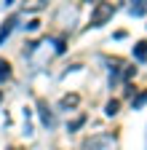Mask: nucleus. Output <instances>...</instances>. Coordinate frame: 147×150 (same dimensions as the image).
Returning a JSON list of instances; mask_svg holds the SVG:
<instances>
[{"label":"nucleus","instance_id":"nucleus-1","mask_svg":"<svg viewBox=\"0 0 147 150\" xmlns=\"http://www.w3.org/2000/svg\"><path fill=\"white\" fill-rule=\"evenodd\" d=\"M113 13H115V6H113V3H96L94 11H91V27L107 24L110 19H113Z\"/></svg>","mask_w":147,"mask_h":150},{"label":"nucleus","instance_id":"nucleus-6","mask_svg":"<svg viewBox=\"0 0 147 150\" xmlns=\"http://www.w3.org/2000/svg\"><path fill=\"white\" fill-rule=\"evenodd\" d=\"M131 13H134V16H142V13H147V0H139L136 6H131Z\"/></svg>","mask_w":147,"mask_h":150},{"label":"nucleus","instance_id":"nucleus-7","mask_svg":"<svg viewBox=\"0 0 147 150\" xmlns=\"http://www.w3.org/2000/svg\"><path fill=\"white\" fill-rule=\"evenodd\" d=\"M8 75H11V64H8L6 59H0V81H6Z\"/></svg>","mask_w":147,"mask_h":150},{"label":"nucleus","instance_id":"nucleus-5","mask_svg":"<svg viewBox=\"0 0 147 150\" xmlns=\"http://www.w3.org/2000/svg\"><path fill=\"white\" fill-rule=\"evenodd\" d=\"M80 102V97H78V94H67V97L62 99V107H75Z\"/></svg>","mask_w":147,"mask_h":150},{"label":"nucleus","instance_id":"nucleus-8","mask_svg":"<svg viewBox=\"0 0 147 150\" xmlns=\"http://www.w3.org/2000/svg\"><path fill=\"white\" fill-rule=\"evenodd\" d=\"M144 102H147V91H142V94H139V97H136V99H134L131 105H134V110H139V107H142Z\"/></svg>","mask_w":147,"mask_h":150},{"label":"nucleus","instance_id":"nucleus-3","mask_svg":"<svg viewBox=\"0 0 147 150\" xmlns=\"http://www.w3.org/2000/svg\"><path fill=\"white\" fill-rule=\"evenodd\" d=\"M134 56H136V59H147V43L144 40H139L134 46Z\"/></svg>","mask_w":147,"mask_h":150},{"label":"nucleus","instance_id":"nucleus-10","mask_svg":"<svg viewBox=\"0 0 147 150\" xmlns=\"http://www.w3.org/2000/svg\"><path fill=\"white\" fill-rule=\"evenodd\" d=\"M83 121H86L83 115H80L78 121H72V123H70V131H75V129H80V126H83Z\"/></svg>","mask_w":147,"mask_h":150},{"label":"nucleus","instance_id":"nucleus-9","mask_svg":"<svg viewBox=\"0 0 147 150\" xmlns=\"http://www.w3.org/2000/svg\"><path fill=\"white\" fill-rule=\"evenodd\" d=\"M40 110H43V112H40V115H43V123H51L53 118H51V112L46 110V105H40Z\"/></svg>","mask_w":147,"mask_h":150},{"label":"nucleus","instance_id":"nucleus-4","mask_svg":"<svg viewBox=\"0 0 147 150\" xmlns=\"http://www.w3.org/2000/svg\"><path fill=\"white\" fill-rule=\"evenodd\" d=\"M118 107H120V102H118V99H110V102L104 105V112H107V115H110V118H113V115H115V112H118Z\"/></svg>","mask_w":147,"mask_h":150},{"label":"nucleus","instance_id":"nucleus-2","mask_svg":"<svg viewBox=\"0 0 147 150\" xmlns=\"http://www.w3.org/2000/svg\"><path fill=\"white\" fill-rule=\"evenodd\" d=\"M113 145H115V139L104 134V137H91V139H86L83 142V150H110Z\"/></svg>","mask_w":147,"mask_h":150}]
</instances>
